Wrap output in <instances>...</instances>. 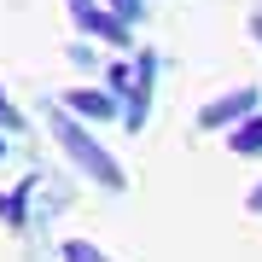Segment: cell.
Masks as SVG:
<instances>
[{"label":"cell","mask_w":262,"mask_h":262,"mask_svg":"<svg viewBox=\"0 0 262 262\" xmlns=\"http://www.w3.org/2000/svg\"><path fill=\"white\" fill-rule=\"evenodd\" d=\"M53 134H58V146H64V151H70V158H76V163H82V169H88V175H94V181H99V187H122V169H117L111 158H105V151H99L94 140H88V134H82V128H76V122H70V117H53Z\"/></svg>","instance_id":"cell-1"},{"label":"cell","mask_w":262,"mask_h":262,"mask_svg":"<svg viewBox=\"0 0 262 262\" xmlns=\"http://www.w3.org/2000/svg\"><path fill=\"white\" fill-rule=\"evenodd\" d=\"M70 12H76V24H82L88 35H105V41H128V29H122V18H105V12H94L88 0H70Z\"/></svg>","instance_id":"cell-2"},{"label":"cell","mask_w":262,"mask_h":262,"mask_svg":"<svg viewBox=\"0 0 262 262\" xmlns=\"http://www.w3.org/2000/svg\"><path fill=\"white\" fill-rule=\"evenodd\" d=\"M251 105H256V94H251V88H239V94L215 99L210 111H204V128H227V122H233V117H245V111H251Z\"/></svg>","instance_id":"cell-3"},{"label":"cell","mask_w":262,"mask_h":262,"mask_svg":"<svg viewBox=\"0 0 262 262\" xmlns=\"http://www.w3.org/2000/svg\"><path fill=\"white\" fill-rule=\"evenodd\" d=\"M70 105H76V111H88V117H117V105H111V94H94V88H76V94H70Z\"/></svg>","instance_id":"cell-4"},{"label":"cell","mask_w":262,"mask_h":262,"mask_svg":"<svg viewBox=\"0 0 262 262\" xmlns=\"http://www.w3.org/2000/svg\"><path fill=\"white\" fill-rule=\"evenodd\" d=\"M233 146H239V151H262V122H251V128H239V134H233Z\"/></svg>","instance_id":"cell-5"},{"label":"cell","mask_w":262,"mask_h":262,"mask_svg":"<svg viewBox=\"0 0 262 262\" xmlns=\"http://www.w3.org/2000/svg\"><path fill=\"white\" fill-rule=\"evenodd\" d=\"M64 256H70V262H99V251H94V245H82V239H70Z\"/></svg>","instance_id":"cell-6"},{"label":"cell","mask_w":262,"mask_h":262,"mask_svg":"<svg viewBox=\"0 0 262 262\" xmlns=\"http://www.w3.org/2000/svg\"><path fill=\"white\" fill-rule=\"evenodd\" d=\"M117 12H122V18H134V12H140V0H117Z\"/></svg>","instance_id":"cell-7"},{"label":"cell","mask_w":262,"mask_h":262,"mask_svg":"<svg viewBox=\"0 0 262 262\" xmlns=\"http://www.w3.org/2000/svg\"><path fill=\"white\" fill-rule=\"evenodd\" d=\"M251 210H262V187H256V192H251Z\"/></svg>","instance_id":"cell-8"},{"label":"cell","mask_w":262,"mask_h":262,"mask_svg":"<svg viewBox=\"0 0 262 262\" xmlns=\"http://www.w3.org/2000/svg\"><path fill=\"white\" fill-rule=\"evenodd\" d=\"M0 117H12V111H0Z\"/></svg>","instance_id":"cell-9"}]
</instances>
